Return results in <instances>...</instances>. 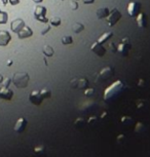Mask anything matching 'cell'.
I'll return each instance as SVG.
<instances>
[{"mask_svg":"<svg viewBox=\"0 0 150 157\" xmlns=\"http://www.w3.org/2000/svg\"><path fill=\"white\" fill-rule=\"evenodd\" d=\"M137 17V24L140 28H146L147 24H148V19H147V14L145 13H141L136 17Z\"/></svg>","mask_w":150,"mask_h":157,"instance_id":"13","label":"cell"},{"mask_svg":"<svg viewBox=\"0 0 150 157\" xmlns=\"http://www.w3.org/2000/svg\"><path fill=\"white\" fill-rule=\"evenodd\" d=\"M109 49H110L112 52H117V46H116V44L114 43V42H111V43L109 44Z\"/></svg>","mask_w":150,"mask_h":157,"instance_id":"25","label":"cell"},{"mask_svg":"<svg viewBox=\"0 0 150 157\" xmlns=\"http://www.w3.org/2000/svg\"><path fill=\"white\" fill-rule=\"evenodd\" d=\"M95 0H83L84 4H90V3H94Z\"/></svg>","mask_w":150,"mask_h":157,"instance_id":"30","label":"cell"},{"mask_svg":"<svg viewBox=\"0 0 150 157\" xmlns=\"http://www.w3.org/2000/svg\"><path fill=\"white\" fill-rule=\"evenodd\" d=\"M46 14V8L42 5H36L34 8V17L35 19L39 22H42V23H48V19L45 17Z\"/></svg>","mask_w":150,"mask_h":157,"instance_id":"3","label":"cell"},{"mask_svg":"<svg viewBox=\"0 0 150 157\" xmlns=\"http://www.w3.org/2000/svg\"><path fill=\"white\" fill-rule=\"evenodd\" d=\"M41 94H42L43 99H49V98L52 97V91L51 90H48V88H42V90H40Z\"/></svg>","mask_w":150,"mask_h":157,"instance_id":"22","label":"cell"},{"mask_svg":"<svg viewBox=\"0 0 150 157\" xmlns=\"http://www.w3.org/2000/svg\"><path fill=\"white\" fill-rule=\"evenodd\" d=\"M90 50L94 52V54H96L98 57H104L105 54L107 52V50L104 46H103L102 43H100L99 41H96V42H94L92 44V46H90Z\"/></svg>","mask_w":150,"mask_h":157,"instance_id":"7","label":"cell"},{"mask_svg":"<svg viewBox=\"0 0 150 157\" xmlns=\"http://www.w3.org/2000/svg\"><path fill=\"white\" fill-rule=\"evenodd\" d=\"M121 13L117 10L116 7H113L112 10L110 11L109 16L107 17V22H108V25L110 27H113L116 23H118V21L121 19Z\"/></svg>","mask_w":150,"mask_h":157,"instance_id":"4","label":"cell"},{"mask_svg":"<svg viewBox=\"0 0 150 157\" xmlns=\"http://www.w3.org/2000/svg\"><path fill=\"white\" fill-rule=\"evenodd\" d=\"M43 54H44V56H46V57H52L55 54V50L52 46L44 45L43 46Z\"/></svg>","mask_w":150,"mask_h":157,"instance_id":"19","label":"cell"},{"mask_svg":"<svg viewBox=\"0 0 150 157\" xmlns=\"http://www.w3.org/2000/svg\"><path fill=\"white\" fill-rule=\"evenodd\" d=\"M70 85H71L72 88H77V90H83V88H87V85H89V81L85 78H74L70 81Z\"/></svg>","mask_w":150,"mask_h":157,"instance_id":"6","label":"cell"},{"mask_svg":"<svg viewBox=\"0 0 150 157\" xmlns=\"http://www.w3.org/2000/svg\"><path fill=\"white\" fill-rule=\"evenodd\" d=\"M8 66H11V65H13V61H10V62H8Z\"/></svg>","mask_w":150,"mask_h":157,"instance_id":"34","label":"cell"},{"mask_svg":"<svg viewBox=\"0 0 150 157\" xmlns=\"http://www.w3.org/2000/svg\"><path fill=\"white\" fill-rule=\"evenodd\" d=\"M94 93V90H93V88H90V90H85V96H87V97H89V96H90V94H92Z\"/></svg>","mask_w":150,"mask_h":157,"instance_id":"28","label":"cell"},{"mask_svg":"<svg viewBox=\"0 0 150 157\" xmlns=\"http://www.w3.org/2000/svg\"><path fill=\"white\" fill-rule=\"evenodd\" d=\"M34 2H36V3H40V2H42L43 0H33Z\"/></svg>","mask_w":150,"mask_h":157,"instance_id":"33","label":"cell"},{"mask_svg":"<svg viewBox=\"0 0 150 157\" xmlns=\"http://www.w3.org/2000/svg\"><path fill=\"white\" fill-rule=\"evenodd\" d=\"M49 30H51V26H48V27H46L45 30L41 31V35H44V34H46V33H48V32Z\"/></svg>","mask_w":150,"mask_h":157,"instance_id":"29","label":"cell"},{"mask_svg":"<svg viewBox=\"0 0 150 157\" xmlns=\"http://www.w3.org/2000/svg\"><path fill=\"white\" fill-rule=\"evenodd\" d=\"M1 1H2V3H3L4 5H6L7 2H8V0H1Z\"/></svg>","mask_w":150,"mask_h":157,"instance_id":"32","label":"cell"},{"mask_svg":"<svg viewBox=\"0 0 150 157\" xmlns=\"http://www.w3.org/2000/svg\"></svg>","mask_w":150,"mask_h":157,"instance_id":"35","label":"cell"},{"mask_svg":"<svg viewBox=\"0 0 150 157\" xmlns=\"http://www.w3.org/2000/svg\"><path fill=\"white\" fill-rule=\"evenodd\" d=\"M7 21H8V14H7V13L0 10V25H2V24H6Z\"/></svg>","mask_w":150,"mask_h":157,"instance_id":"20","label":"cell"},{"mask_svg":"<svg viewBox=\"0 0 150 157\" xmlns=\"http://www.w3.org/2000/svg\"><path fill=\"white\" fill-rule=\"evenodd\" d=\"M13 97V91L8 86H3L2 85L1 88H0V99L5 101H11Z\"/></svg>","mask_w":150,"mask_h":157,"instance_id":"9","label":"cell"},{"mask_svg":"<svg viewBox=\"0 0 150 157\" xmlns=\"http://www.w3.org/2000/svg\"><path fill=\"white\" fill-rule=\"evenodd\" d=\"M131 48H132V45H131L130 38L129 37H123L121 41H120V43L118 44V46H117V50H118L123 57L129 55V52H130Z\"/></svg>","mask_w":150,"mask_h":157,"instance_id":"2","label":"cell"},{"mask_svg":"<svg viewBox=\"0 0 150 157\" xmlns=\"http://www.w3.org/2000/svg\"><path fill=\"white\" fill-rule=\"evenodd\" d=\"M128 13L130 14L131 17H136L138 14L141 13V4L139 2H134L131 1L130 3L128 4Z\"/></svg>","mask_w":150,"mask_h":157,"instance_id":"5","label":"cell"},{"mask_svg":"<svg viewBox=\"0 0 150 157\" xmlns=\"http://www.w3.org/2000/svg\"><path fill=\"white\" fill-rule=\"evenodd\" d=\"M26 126H27V120H26L24 117H21L20 119H17L16 124H14L13 129H14V132L21 134V132H23L25 130Z\"/></svg>","mask_w":150,"mask_h":157,"instance_id":"12","label":"cell"},{"mask_svg":"<svg viewBox=\"0 0 150 157\" xmlns=\"http://www.w3.org/2000/svg\"><path fill=\"white\" fill-rule=\"evenodd\" d=\"M17 34V37H19L20 39H26V38H29L33 35V31H32V29L30 27L25 26V27Z\"/></svg>","mask_w":150,"mask_h":157,"instance_id":"14","label":"cell"},{"mask_svg":"<svg viewBox=\"0 0 150 157\" xmlns=\"http://www.w3.org/2000/svg\"><path fill=\"white\" fill-rule=\"evenodd\" d=\"M11 40V35L8 31L0 30V46H6Z\"/></svg>","mask_w":150,"mask_h":157,"instance_id":"11","label":"cell"},{"mask_svg":"<svg viewBox=\"0 0 150 157\" xmlns=\"http://www.w3.org/2000/svg\"><path fill=\"white\" fill-rule=\"evenodd\" d=\"M43 100L44 99H43L40 90H33L30 94V96H29V101H30L33 105H36V106H39L40 104L42 103Z\"/></svg>","mask_w":150,"mask_h":157,"instance_id":"8","label":"cell"},{"mask_svg":"<svg viewBox=\"0 0 150 157\" xmlns=\"http://www.w3.org/2000/svg\"><path fill=\"white\" fill-rule=\"evenodd\" d=\"M112 36H113V33H112V32H105L104 34H102V35H101V37L99 38L98 41H99L100 43H102V44H103L104 42H106V41L109 40Z\"/></svg>","mask_w":150,"mask_h":157,"instance_id":"17","label":"cell"},{"mask_svg":"<svg viewBox=\"0 0 150 157\" xmlns=\"http://www.w3.org/2000/svg\"><path fill=\"white\" fill-rule=\"evenodd\" d=\"M8 2H10L11 5H17L20 3V0H8Z\"/></svg>","mask_w":150,"mask_h":157,"instance_id":"27","label":"cell"},{"mask_svg":"<svg viewBox=\"0 0 150 157\" xmlns=\"http://www.w3.org/2000/svg\"><path fill=\"white\" fill-rule=\"evenodd\" d=\"M3 79H4V78H3V76H2L1 74H0V84L2 83V81H3Z\"/></svg>","mask_w":150,"mask_h":157,"instance_id":"31","label":"cell"},{"mask_svg":"<svg viewBox=\"0 0 150 157\" xmlns=\"http://www.w3.org/2000/svg\"><path fill=\"white\" fill-rule=\"evenodd\" d=\"M70 5H71V10H76L78 8L77 0H71V1H70Z\"/></svg>","mask_w":150,"mask_h":157,"instance_id":"24","label":"cell"},{"mask_svg":"<svg viewBox=\"0 0 150 157\" xmlns=\"http://www.w3.org/2000/svg\"><path fill=\"white\" fill-rule=\"evenodd\" d=\"M61 41L64 45H68V44H71L73 42V39L71 36H64V37H62Z\"/></svg>","mask_w":150,"mask_h":157,"instance_id":"23","label":"cell"},{"mask_svg":"<svg viewBox=\"0 0 150 157\" xmlns=\"http://www.w3.org/2000/svg\"><path fill=\"white\" fill-rule=\"evenodd\" d=\"M30 77L26 72H17L13 76V82L17 88H25L28 86Z\"/></svg>","mask_w":150,"mask_h":157,"instance_id":"1","label":"cell"},{"mask_svg":"<svg viewBox=\"0 0 150 157\" xmlns=\"http://www.w3.org/2000/svg\"><path fill=\"white\" fill-rule=\"evenodd\" d=\"M25 22L22 19H17L13 20L10 24V29L11 31L14 32V33H19V32L22 30L23 28L25 27Z\"/></svg>","mask_w":150,"mask_h":157,"instance_id":"10","label":"cell"},{"mask_svg":"<svg viewBox=\"0 0 150 157\" xmlns=\"http://www.w3.org/2000/svg\"><path fill=\"white\" fill-rule=\"evenodd\" d=\"M110 10L108 7H100L97 10V17L98 19H104V17H107L109 16Z\"/></svg>","mask_w":150,"mask_h":157,"instance_id":"16","label":"cell"},{"mask_svg":"<svg viewBox=\"0 0 150 157\" xmlns=\"http://www.w3.org/2000/svg\"><path fill=\"white\" fill-rule=\"evenodd\" d=\"M11 82V79L10 78H5V79H3V81H2V85L3 86H10V83Z\"/></svg>","mask_w":150,"mask_h":157,"instance_id":"26","label":"cell"},{"mask_svg":"<svg viewBox=\"0 0 150 157\" xmlns=\"http://www.w3.org/2000/svg\"><path fill=\"white\" fill-rule=\"evenodd\" d=\"M113 75H114V69L112 67H106L100 72V76H101V78H103V80H106V79H108L109 77Z\"/></svg>","mask_w":150,"mask_h":157,"instance_id":"15","label":"cell"},{"mask_svg":"<svg viewBox=\"0 0 150 157\" xmlns=\"http://www.w3.org/2000/svg\"><path fill=\"white\" fill-rule=\"evenodd\" d=\"M49 22H51V25H52V26H54V27H59V26L61 25L62 21H61L60 17H52V19L49 20Z\"/></svg>","mask_w":150,"mask_h":157,"instance_id":"21","label":"cell"},{"mask_svg":"<svg viewBox=\"0 0 150 157\" xmlns=\"http://www.w3.org/2000/svg\"><path fill=\"white\" fill-rule=\"evenodd\" d=\"M72 30L74 33H80V32H82L84 30V25L81 23H75L74 25L72 26Z\"/></svg>","mask_w":150,"mask_h":157,"instance_id":"18","label":"cell"}]
</instances>
